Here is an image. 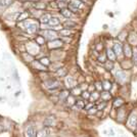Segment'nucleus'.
<instances>
[{
	"mask_svg": "<svg viewBox=\"0 0 137 137\" xmlns=\"http://www.w3.org/2000/svg\"><path fill=\"white\" fill-rule=\"evenodd\" d=\"M81 6H82V2L80 0H70V2H68V9L72 12H77L81 8Z\"/></svg>",
	"mask_w": 137,
	"mask_h": 137,
	"instance_id": "f257e3e1",
	"label": "nucleus"
},
{
	"mask_svg": "<svg viewBox=\"0 0 137 137\" xmlns=\"http://www.w3.org/2000/svg\"><path fill=\"white\" fill-rule=\"evenodd\" d=\"M25 26L27 28V31L29 32V33H34V32H36L37 30V28H38V25L35 24V23H31L29 21H26L25 22Z\"/></svg>",
	"mask_w": 137,
	"mask_h": 137,
	"instance_id": "f03ea898",
	"label": "nucleus"
},
{
	"mask_svg": "<svg viewBox=\"0 0 137 137\" xmlns=\"http://www.w3.org/2000/svg\"><path fill=\"white\" fill-rule=\"evenodd\" d=\"M45 85H46V87L50 90H55L57 89L59 87V82L56 81V80H49V81H47L46 83H45Z\"/></svg>",
	"mask_w": 137,
	"mask_h": 137,
	"instance_id": "7ed1b4c3",
	"label": "nucleus"
},
{
	"mask_svg": "<svg viewBox=\"0 0 137 137\" xmlns=\"http://www.w3.org/2000/svg\"><path fill=\"white\" fill-rule=\"evenodd\" d=\"M128 125L132 129H135L137 127V114H132L131 115V117L129 118V121H128Z\"/></svg>",
	"mask_w": 137,
	"mask_h": 137,
	"instance_id": "20e7f679",
	"label": "nucleus"
},
{
	"mask_svg": "<svg viewBox=\"0 0 137 137\" xmlns=\"http://www.w3.org/2000/svg\"><path fill=\"white\" fill-rule=\"evenodd\" d=\"M114 52H115L116 56H121L123 49H122V45L120 42H116L115 45H114Z\"/></svg>",
	"mask_w": 137,
	"mask_h": 137,
	"instance_id": "39448f33",
	"label": "nucleus"
},
{
	"mask_svg": "<svg viewBox=\"0 0 137 137\" xmlns=\"http://www.w3.org/2000/svg\"><path fill=\"white\" fill-rule=\"evenodd\" d=\"M43 37H45V38H47V39H55V37H56V33L54 32V31H51V30H46V31H44L43 33Z\"/></svg>",
	"mask_w": 137,
	"mask_h": 137,
	"instance_id": "423d86ee",
	"label": "nucleus"
},
{
	"mask_svg": "<svg viewBox=\"0 0 137 137\" xmlns=\"http://www.w3.org/2000/svg\"><path fill=\"white\" fill-rule=\"evenodd\" d=\"M25 136L26 137H37L36 136V133H35V130H34V128L32 126H28L26 128Z\"/></svg>",
	"mask_w": 137,
	"mask_h": 137,
	"instance_id": "0eeeda50",
	"label": "nucleus"
},
{
	"mask_svg": "<svg viewBox=\"0 0 137 137\" xmlns=\"http://www.w3.org/2000/svg\"><path fill=\"white\" fill-rule=\"evenodd\" d=\"M62 45V42L60 40H53V41L49 42V48L51 49H55V48H59Z\"/></svg>",
	"mask_w": 137,
	"mask_h": 137,
	"instance_id": "6e6552de",
	"label": "nucleus"
},
{
	"mask_svg": "<svg viewBox=\"0 0 137 137\" xmlns=\"http://www.w3.org/2000/svg\"><path fill=\"white\" fill-rule=\"evenodd\" d=\"M60 13L64 15L65 18H67V19H70V18H72V16H73V12L68 8H61Z\"/></svg>",
	"mask_w": 137,
	"mask_h": 137,
	"instance_id": "1a4fd4ad",
	"label": "nucleus"
},
{
	"mask_svg": "<svg viewBox=\"0 0 137 137\" xmlns=\"http://www.w3.org/2000/svg\"><path fill=\"white\" fill-rule=\"evenodd\" d=\"M124 54L126 57H130L132 55V50H131L129 44H125L124 45Z\"/></svg>",
	"mask_w": 137,
	"mask_h": 137,
	"instance_id": "9d476101",
	"label": "nucleus"
},
{
	"mask_svg": "<svg viewBox=\"0 0 137 137\" xmlns=\"http://www.w3.org/2000/svg\"><path fill=\"white\" fill-rule=\"evenodd\" d=\"M106 56L111 61H115V59H116V54H115V52H114V50H112V49L106 50Z\"/></svg>",
	"mask_w": 137,
	"mask_h": 137,
	"instance_id": "9b49d317",
	"label": "nucleus"
},
{
	"mask_svg": "<svg viewBox=\"0 0 137 137\" xmlns=\"http://www.w3.org/2000/svg\"><path fill=\"white\" fill-rule=\"evenodd\" d=\"M51 19V15L49 13H45L41 16V19H40V22L42 23V24H48L49 20Z\"/></svg>",
	"mask_w": 137,
	"mask_h": 137,
	"instance_id": "f8f14e48",
	"label": "nucleus"
},
{
	"mask_svg": "<svg viewBox=\"0 0 137 137\" xmlns=\"http://www.w3.org/2000/svg\"><path fill=\"white\" fill-rule=\"evenodd\" d=\"M66 83L68 84L67 86H68V87H70V88H74V87H75V85H76V83H75V80H74L73 78H71V77L67 78V80H66Z\"/></svg>",
	"mask_w": 137,
	"mask_h": 137,
	"instance_id": "ddd939ff",
	"label": "nucleus"
},
{
	"mask_svg": "<svg viewBox=\"0 0 137 137\" xmlns=\"http://www.w3.org/2000/svg\"><path fill=\"white\" fill-rule=\"evenodd\" d=\"M48 24L50 26H52V27H56V26H58L59 25V20L57 18H51L48 22Z\"/></svg>",
	"mask_w": 137,
	"mask_h": 137,
	"instance_id": "4468645a",
	"label": "nucleus"
},
{
	"mask_svg": "<svg viewBox=\"0 0 137 137\" xmlns=\"http://www.w3.org/2000/svg\"><path fill=\"white\" fill-rule=\"evenodd\" d=\"M70 92H68V90H62L61 92L59 93V98H60V100H65V99H67L68 97V94Z\"/></svg>",
	"mask_w": 137,
	"mask_h": 137,
	"instance_id": "2eb2a0df",
	"label": "nucleus"
},
{
	"mask_svg": "<svg viewBox=\"0 0 137 137\" xmlns=\"http://www.w3.org/2000/svg\"><path fill=\"white\" fill-rule=\"evenodd\" d=\"M76 24L74 22H71V21H67L66 23H64V27L66 28V29H70V28H73L75 27Z\"/></svg>",
	"mask_w": 137,
	"mask_h": 137,
	"instance_id": "dca6fc26",
	"label": "nucleus"
},
{
	"mask_svg": "<svg viewBox=\"0 0 137 137\" xmlns=\"http://www.w3.org/2000/svg\"><path fill=\"white\" fill-rule=\"evenodd\" d=\"M102 88H103L105 91H108L112 88V83L108 82V81H104L103 83H102Z\"/></svg>",
	"mask_w": 137,
	"mask_h": 137,
	"instance_id": "f3484780",
	"label": "nucleus"
},
{
	"mask_svg": "<svg viewBox=\"0 0 137 137\" xmlns=\"http://www.w3.org/2000/svg\"><path fill=\"white\" fill-rule=\"evenodd\" d=\"M53 121H54V118L53 117H49V118L46 119V121L44 122V125H45V126H47V127H49V126H51V125H52Z\"/></svg>",
	"mask_w": 137,
	"mask_h": 137,
	"instance_id": "a211bd4d",
	"label": "nucleus"
},
{
	"mask_svg": "<svg viewBox=\"0 0 137 137\" xmlns=\"http://www.w3.org/2000/svg\"><path fill=\"white\" fill-rule=\"evenodd\" d=\"M124 103V100L122 99V98H116L115 99V102H114V105H115L116 107H119V106H121L122 104Z\"/></svg>",
	"mask_w": 137,
	"mask_h": 137,
	"instance_id": "6ab92c4d",
	"label": "nucleus"
},
{
	"mask_svg": "<svg viewBox=\"0 0 137 137\" xmlns=\"http://www.w3.org/2000/svg\"><path fill=\"white\" fill-rule=\"evenodd\" d=\"M59 34L61 36H65V37H68V36H70V35H72V32L68 30V29H66V30H61L60 32H59Z\"/></svg>",
	"mask_w": 137,
	"mask_h": 137,
	"instance_id": "aec40b11",
	"label": "nucleus"
},
{
	"mask_svg": "<svg viewBox=\"0 0 137 137\" xmlns=\"http://www.w3.org/2000/svg\"><path fill=\"white\" fill-rule=\"evenodd\" d=\"M76 104H77V107H79V108H84L85 105H86V102L84 100H77Z\"/></svg>",
	"mask_w": 137,
	"mask_h": 137,
	"instance_id": "412c9836",
	"label": "nucleus"
},
{
	"mask_svg": "<svg viewBox=\"0 0 137 137\" xmlns=\"http://www.w3.org/2000/svg\"><path fill=\"white\" fill-rule=\"evenodd\" d=\"M12 0H0V6H8Z\"/></svg>",
	"mask_w": 137,
	"mask_h": 137,
	"instance_id": "4be33fe9",
	"label": "nucleus"
},
{
	"mask_svg": "<svg viewBox=\"0 0 137 137\" xmlns=\"http://www.w3.org/2000/svg\"><path fill=\"white\" fill-rule=\"evenodd\" d=\"M67 75V70L66 68H59L57 71V76L59 77H65Z\"/></svg>",
	"mask_w": 137,
	"mask_h": 137,
	"instance_id": "5701e85b",
	"label": "nucleus"
},
{
	"mask_svg": "<svg viewBox=\"0 0 137 137\" xmlns=\"http://www.w3.org/2000/svg\"><path fill=\"white\" fill-rule=\"evenodd\" d=\"M101 98L105 101V100H107V99H110V98H111V94L108 93L107 91H105V92L101 93Z\"/></svg>",
	"mask_w": 137,
	"mask_h": 137,
	"instance_id": "b1692460",
	"label": "nucleus"
},
{
	"mask_svg": "<svg viewBox=\"0 0 137 137\" xmlns=\"http://www.w3.org/2000/svg\"><path fill=\"white\" fill-rule=\"evenodd\" d=\"M90 98H91V100H96V99H98L99 98V94L97 93V92H93L92 94L90 95Z\"/></svg>",
	"mask_w": 137,
	"mask_h": 137,
	"instance_id": "393cba45",
	"label": "nucleus"
},
{
	"mask_svg": "<svg viewBox=\"0 0 137 137\" xmlns=\"http://www.w3.org/2000/svg\"><path fill=\"white\" fill-rule=\"evenodd\" d=\"M36 42H37L38 44H40V45H42V44L44 43V37H43V36H38V37L36 38Z\"/></svg>",
	"mask_w": 137,
	"mask_h": 137,
	"instance_id": "a878e982",
	"label": "nucleus"
},
{
	"mask_svg": "<svg viewBox=\"0 0 137 137\" xmlns=\"http://www.w3.org/2000/svg\"><path fill=\"white\" fill-rule=\"evenodd\" d=\"M132 56H133V60L135 64H137V48H134V50L132 51Z\"/></svg>",
	"mask_w": 137,
	"mask_h": 137,
	"instance_id": "bb28decb",
	"label": "nucleus"
},
{
	"mask_svg": "<svg viewBox=\"0 0 137 137\" xmlns=\"http://www.w3.org/2000/svg\"><path fill=\"white\" fill-rule=\"evenodd\" d=\"M117 76H118V80H119V81H124V80H125V76H124V74L122 73V72H119L118 74H117Z\"/></svg>",
	"mask_w": 137,
	"mask_h": 137,
	"instance_id": "cd10ccee",
	"label": "nucleus"
},
{
	"mask_svg": "<svg viewBox=\"0 0 137 137\" xmlns=\"http://www.w3.org/2000/svg\"><path fill=\"white\" fill-rule=\"evenodd\" d=\"M40 64L45 65V66H48V65H49V59H48L47 57H43L41 60H40Z\"/></svg>",
	"mask_w": 137,
	"mask_h": 137,
	"instance_id": "c85d7f7f",
	"label": "nucleus"
},
{
	"mask_svg": "<svg viewBox=\"0 0 137 137\" xmlns=\"http://www.w3.org/2000/svg\"><path fill=\"white\" fill-rule=\"evenodd\" d=\"M67 100H68V104H70V105L74 104V101H75V100H74L73 96H70V95H68V97L67 98Z\"/></svg>",
	"mask_w": 137,
	"mask_h": 137,
	"instance_id": "c756f323",
	"label": "nucleus"
},
{
	"mask_svg": "<svg viewBox=\"0 0 137 137\" xmlns=\"http://www.w3.org/2000/svg\"><path fill=\"white\" fill-rule=\"evenodd\" d=\"M96 112H97V107H96V106H92V107H90L88 110L89 114H95Z\"/></svg>",
	"mask_w": 137,
	"mask_h": 137,
	"instance_id": "7c9ffc66",
	"label": "nucleus"
},
{
	"mask_svg": "<svg viewBox=\"0 0 137 137\" xmlns=\"http://www.w3.org/2000/svg\"><path fill=\"white\" fill-rule=\"evenodd\" d=\"M82 96H83V98H85V99L90 98V94H89V92H87V91H84V92H82Z\"/></svg>",
	"mask_w": 137,
	"mask_h": 137,
	"instance_id": "2f4dec72",
	"label": "nucleus"
},
{
	"mask_svg": "<svg viewBox=\"0 0 137 137\" xmlns=\"http://www.w3.org/2000/svg\"><path fill=\"white\" fill-rule=\"evenodd\" d=\"M26 16H28V12H23L22 14H21V16L19 18V21H23V20H26L25 18Z\"/></svg>",
	"mask_w": 137,
	"mask_h": 137,
	"instance_id": "473e14b6",
	"label": "nucleus"
},
{
	"mask_svg": "<svg viewBox=\"0 0 137 137\" xmlns=\"http://www.w3.org/2000/svg\"><path fill=\"white\" fill-rule=\"evenodd\" d=\"M73 93L74 94H75V95H78V94H80V93H82L81 92V89H80V88H75V89H73Z\"/></svg>",
	"mask_w": 137,
	"mask_h": 137,
	"instance_id": "72a5a7b5",
	"label": "nucleus"
},
{
	"mask_svg": "<svg viewBox=\"0 0 137 137\" xmlns=\"http://www.w3.org/2000/svg\"><path fill=\"white\" fill-rule=\"evenodd\" d=\"M98 61H101V62L105 61V54H101L98 57Z\"/></svg>",
	"mask_w": 137,
	"mask_h": 137,
	"instance_id": "f704fd0d",
	"label": "nucleus"
},
{
	"mask_svg": "<svg viewBox=\"0 0 137 137\" xmlns=\"http://www.w3.org/2000/svg\"><path fill=\"white\" fill-rule=\"evenodd\" d=\"M96 89H97V90H101V89H103V88H102V84H100V83H96L95 84V86H94Z\"/></svg>",
	"mask_w": 137,
	"mask_h": 137,
	"instance_id": "c9c22d12",
	"label": "nucleus"
},
{
	"mask_svg": "<svg viewBox=\"0 0 137 137\" xmlns=\"http://www.w3.org/2000/svg\"><path fill=\"white\" fill-rule=\"evenodd\" d=\"M106 68H107V70H112V68H113V61H108L107 64H106Z\"/></svg>",
	"mask_w": 137,
	"mask_h": 137,
	"instance_id": "e433bc0d",
	"label": "nucleus"
},
{
	"mask_svg": "<svg viewBox=\"0 0 137 137\" xmlns=\"http://www.w3.org/2000/svg\"><path fill=\"white\" fill-rule=\"evenodd\" d=\"M105 105H106V103H105V102H103V103H100L99 105H98V107H97V110H102V108H104L105 107Z\"/></svg>",
	"mask_w": 137,
	"mask_h": 137,
	"instance_id": "4c0bfd02",
	"label": "nucleus"
},
{
	"mask_svg": "<svg viewBox=\"0 0 137 137\" xmlns=\"http://www.w3.org/2000/svg\"><path fill=\"white\" fill-rule=\"evenodd\" d=\"M67 1H68V0H58V2H62V3H65Z\"/></svg>",
	"mask_w": 137,
	"mask_h": 137,
	"instance_id": "58836bf2",
	"label": "nucleus"
}]
</instances>
